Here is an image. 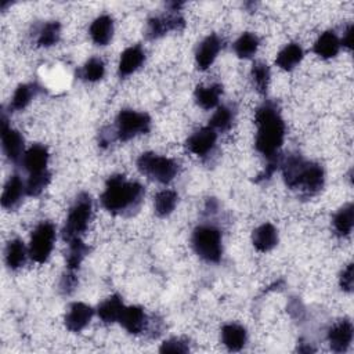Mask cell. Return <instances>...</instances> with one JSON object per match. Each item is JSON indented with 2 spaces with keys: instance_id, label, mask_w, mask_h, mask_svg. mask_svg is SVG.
<instances>
[{
  "instance_id": "obj_1",
  "label": "cell",
  "mask_w": 354,
  "mask_h": 354,
  "mask_svg": "<svg viewBox=\"0 0 354 354\" xmlns=\"http://www.w3.org/2000/svg\"><path fill=\"white\" fill-rule=\"evenodd\" d=\"M256 137L254 148L266 158L267 165L278 166L281 163L279 151L285 140V122L281 116V111L275 101L266 100L254 112Z\"/></svg>"
},
{
  "instance_id": "obj_2",
  "label": "cell",
  "mask_w": 354,
  "mask_h": 354,
  "mask_svg": "<svg viewBox=\"0 0 354 354\" xmlns=\"http://www.w3.org/2000/svg\"><path fill=\"white\" fill-rule=\"evenodd\" d=\"M145 189L137 181L127 180L123 174L111 176L100 196L102 207L115 216H133L144 202Z\"/></svg>"
},
{
  "instance_id": "obj_3",
  "label": "cell",
  "mask_w": 354,
  "mask_h": 354,
  "mask_svg": "<svg viewBox=\"0 0 354 354\" xmlns=\"http://www.w3.org/2000/svg\"><path fill=\"white\" fill-rule=\"evenodd\" d=\"M194 252L206 263H220L223 257V234L213 224H201L191 235Z\"/></svg>"
},
{
  "instance_id": "obj_4",
  "label": "cell",
  "mask_w": 354,
  "mask_h": 354,
  "mask_svg": "<svg viewBox=\"0 0 354 354\" xmlns=\"http://www.w3.org/2000/svg\"><path fill=\"white\" fill-rule=\"evenodd\" d=\"M93 217V201L87 192H80L72 206L69 207L64 228H62V238L64 241L69 242L76 238H82L86 232L90 221Z\"/></svg>"
},
{
  "instance_id": "obj_5",
  "label": "cell",
  "mask_w": 354,
  "mask_h": 354,
  "mask_svg": "<svg viewBox=\"0 0 354 354\" xmlns=\"http://www.w3.org/2000/svg\"><path fill=\"white\" fill-rule=\"evenodd\" d=\"M136 165L141 174L160 184H169L178 173V163L174 159L155 152L141 153L137 158Z\"/></svg>"
},
{
  "instance_id": "obj_6",
  "label": "cell",
  "mask_w": 354,
  "mask_h": 354,
  "mask_svg": "<svg viewBox=\"0 0 354 354\" xmlns=\"http://www.w3.org/2000/svg\"><path fill=\"white\" fill-rule=\"evenodd\" d=\"M151 118L145 112L134 109H122L115 120V126L111 127L115 140L126 142L140 134H147L151 130Z\"/></svg>"
},
{
  "instance_id": "obj_7",
  "label": "cell",
  "mask_w": 354,
  "mask_h": 354,
  "mask_svg": "<svg viewBox=\"0 0 354 354\" xmlns=\"http://www.w3.org/2000/svg\"><path fill=\"white\" fill-rule=\"evenodd\" d=\"M55 242V227L50 221H41L32 231L29 241V257L37 263L43 264L48 260Z\"/></svg>"
},
{
  "instance_id": "obj_8",
  "label": "cell",
  "mask_w": 354,
  "mask_h": 354,
  "mask_svg": "<svg viewBox=\"0 0 354 354\" xmlns=\"http://www.w3.org/2000/svg\"><path fill=\"white\" fill-rule=\"evenodd\" d=\"M325 184V171L319 163L306 160L293 191H299L303 198H311L317 195Z\"/></svg>"
},
{
  "instance_id": "obj_9",
  "label": "cell",
  "mask_w": 354,
  "mask_h": 354,
  "mask_svg": "<svg viewBox=\"0 0 354 354\" xmlns=\"http://www.w3.org/2000/svg\"><path fill=\"white\" fill-rule=\"evenodd\" d=\"M184 28L185 19L180 11H169L167 14L153 15L147 21L145 36L149 40H156L169 32H180Z\"/></svg>"
},
{
  "instance_id": "obj_10",
  "label": "cell",
  "mask_w": 354,
  "mask_h": 354,
  "mask_svg": "<svg viewBox=\"0 0 354 354\" xmlns=\"http://www.w3.org/2000/svg\"><path fill=\"white\" fill-rule=\"evenodd\" d=\"M1 148L3 153L10 162L15 165L21 163V159L25 153L24 137L18 130L10 126L6 115L1 118Z\"/></svg>"
},
{
  "instance_id": "obj_11",
  "label": "cell",
  "mask_w": 354,
  "mask_h": 354,
  "mask_svg": "<svg viewBox=\"0 0 354 354\" xmlns=\"http://www.w3.org/2000/svg\"><path fill=\"white\" fill-rule=\"evenodd\" d=\"M217 142V131L213 130L210 126H205L194 131L185 141L187 149L199 158L209 156Z\"/></svg>"
},
{
  "instance_id": "obj_12",
  "label": "cell",
  "mask_w": 354,
  "mask_h": 354,
  "mask_svg": "<svg viewBox=\"0 0 354 354\" xmlns=\"http://www.w3.org/2000/svg\"><path fill=\"white\" fill-rule=\"evenodd\" d=\"M353 324L348 318L339 319L328 329V343L332 351L344 353L348 350L353 342Z\"/></svg>"
},
{
  "instance_id": "obj_13",
  "label": "cell",
  "mask_w": 354,
  "mask_h": 354,
  "mask_svg": "<svg viewBox=\"0 0 354 354\" xmlns=\"http://www.w3.org/2000/svg\"><path fill=\"white\" fill-rule=\"evenodd\" d=\"M93 315L94 310L91 306L82 301H73L69 304L65 313L64 324L69 332L79 333L90 324Z\"/></svg>"
},
{
  "instance_id": "obj_14",
  "label": "cell",
  "mask_w": 354,
  "mask_h": 354,
  "mask_svg": "<svg viewBox=\"0 0 354 354\" xmlns=\"http://www.w3.org/2000/svg\"><path fill=\"white\" fill-rule=\"evenodd\" d=\"M223 47V40L218 35H207L195 50V64L199 71H206L217 58Z\"/></svg>"
},
{
  "instance_id": "obj_15",
  "label": "cell",
  "mask_w": 354,
  "mask_h": 354,
  "mask_svg": "<svg viewBox=\"0 0 354 354\" xmlns=\"http://www.w3.org/2000/svg\"><path fill=\"white\" fill-rule=\"evenodd\" d=\"M48 158H50V153L46 145L33 144L25 151L19 165L24 167L25 171H28V174L41 173L47 170Z\"/></svg>"
},
{
  "instance_id": "obj_16",
  "label": "cell",
  "mask_w": 354,
  "mask_h": 354,
  "mask_svg": "<svg viewBox=\"0 0 354 354\" xmlns=\"http://www.w3.org/2000/svg\"><path fill=\"white\" fill-rule=\"evenodd\" d=\"M118 322L122 325V328L127 333L141 335L142 332H145V329L148 326V317L142 307L129 306V307L123 308Z\"/></svg>"
},
{
  "instance_id": "obj_17",
  "label": "cell",
  "mask_w": 354,
  "mask_h": 354,
  "mask_svg": "<svg viewBox=\"0 0 354 354\" xmlns=\"http://www.w3.org/2000/svg\"><path fill=\"white\" fill-rule=\"evenodd\" d=\"M26 195L25 181L18 176H10L1 192V206L6 210H15Z\"/></svg>"
},
{
  "instance_id": "obj_18",
  "label": "cell",
  "mask_w": 354,
  "mask_h": 354,
  "mask_svg": "<svg viewBox=\"0 0 354 354\" xmlns=\"http://www.w3.org/2000/svg\"><path fill=\"white\" fill-rule=\"evenodd\" d=\"M145 61V51L140 44H134L127 47L119 58L118 64V75L120 79H124L133 75L136 71L141 68Z\"/></svg>"
},
{
  "instance_id": "obj_19",
  "label": "cell",
  "mask_w": 354,
  "mask_h": 354,
  "mask_svg": "<svg viewBox=\"0 0 354 354\" xmlns=\"http://www.w3.org/2000/svg\"><path fill=\"white\" fill-rule=\"evenodd\" d=\"M278 230L271 223H263L252 232V243L259 252H270L278 245Z\"/></svg>"
},
{
  "instance_id": "obj_20",
  "label": "cell",
  "mask_w": 354,
  "mask_h": 354,
  "mask_svg": "<svg viewBox=\"0 0 354 354\" xmlns=\"http://www.w3.org/2000/svg\"><path fill=\"white\" fill-rule=\"evenodd\" d=\"M90 39L97 46H106L113 36V19L108 14L97 17L88 28Z\"/></svg>"
},
{
  "instance_id": "obj_21",
  "label": "cell",
  "mask_w": 354,
  "mask_h": 354,
  "mask_svg": "<svg viewBox=\"0 0 354 354\" xmlns=\"http://www.w3.org/2000/svg\"><path fill=\"white\" fill-rule=\"evenodd\" d=\"M248 342L246 329L235 322L225 324L221 328V343L228 351H241Z\"/></svg>"
},
{
  "instance_id": "obj_22",
  "label": "cell",
  "mask_w": 354,
  "mask_h": 354,
  "mask_svg": "<svg viewBox=\"0 0 354 354\" xmlns=\"http://www.w3.org/2000/svg\"><path fill=\"white\" fill-rule=\"evenodd\" d=\"M340 39L335 30H325L313 44V51L322 59L335 58L340 51Z\"/></svg>"
},
{
  "instance_id": "obj_23",
  "label": "cell",
  "mask_w": 354,
  "mask_h": 354,
  "mask_svg": "<svg viewBox=\"0 0 354 354\" xmlns=\"http://www.w3.org/2000/svg\"><path fill=\"white\" fill-rule=\"evenodd\" d=\"M221 94H223V86L218 83H213L209 86L199 84L194 91V98L199 108L205 111H210L218 106Z\"/></svg>"
},
{
  "instance_id": "obj_24",
  "label": "cell",
  "mask_w": 354,
  "mask_h": 354,
  "mask_svg": "<svg viewBox=\"0 0 354 354\" xmlns=\"http://www.w3.org/2000/svg\"><path fill=\"white\" fill-rule=\"evenodd\" d=\"M28 256H29V250L26 249L22 239L14 238L7 242L6 250H4V261L10 270L15 271L24 267Z\"/></svg>"
},
{
  "instance_id": "obj_25",
  "label": "cell",
  "mask_w": 354,
  "mask_h": 354,
  "mask_svg": "<svg viewBox=\"0 0 354 354\" xmlns=\"http://www.w3.org/2000/svg\"><path fill=\"white\" fill-rule=\"evenodd\" d=\"M61 24L58 21H47L33 30V40L39 47H51L59 41Z\"/></svg>"
},
{
  "instance_id": "obj_26",
  "label": "cell",
  "mask_w": 354,
  "mask_h": 354,
  "mask_svg": "<svg viewBox=\"0 0 354 354\" xmlns=\"http://www.w3.org/2000/svg\"><path fill=\"white\" fill-rule=\"evenodd\" d=\"M126 306L123 304L122 296L112 295L106 297L104 301H101L97 307V315L104 324H112L118 322L119 317Z\"/></svg>"
},
{
  "instance_id": "obj_27",
  "label": "cell",
  "mask_w": 354,
  "mask_h": 354,
  "mask_svg": "<svg viewBox=\"0 0 354 354\" xmlns=\"http://www.w3.org/2000/svg\"><path fill=\"white\" fill-rule=\"evenodd\" d=\"M304 51L299 43L286 44L275 58V64L282 71H293L303 59Z\"/></svg>"
},
{
  "instance_id": "obj_28",
  "label": "cell",
  "mask_w": 354,
  "mask_h": 354,
  "mask_svg": "<svg viewBox=\"0 0 354 354\" xmlns=\"http://www.w3.org/2000/svg\"><path fill=\"white\" fill-rule=\"evenodd\" d=\"M40 91L41 87L37 83L19 84L11 97L10 111H24Z\"/></svg>"
},
{
  "instance_id": "obj_29",
  "label": "cell",
  "mask_w": 354,
  "mask_h": 354,
  "mask_svg": "<svg viewBox=\"0 0 354 354\" xmlns=\"http://www.w3.org/2000/svg\"><path fill=\"white\" fill-rule=\"evenodd\" d=\"M354 220V206L353 203H346L343 205L333 216L332 224L336 235L346 238L351 234L353 231V221Z\"/></svg>"
},
{
  "instance_id": "obj_30",
  "label": "cell",
  "mask_w": 354,
  "mask_h": 354,
  "mask_svg": "<svg viewBox=\"0 0 354 354\" xmlns=\"http://www.w3.org/2000/svg\"><path fill=\"white\" fill-rule=\"evenodd\" d=\"M260 46V39L256 33L253 32H243L232 44L234 53L238 58L242 59H249L252 58Z\"/></svg>"
},
{
  "instance_id": "obj_31",
  "label": "cell",
  "mask_w": 354,
  "mask_h": 354,
  "mask_svg": "<svg viewBox=\"0 0 354 354\" xmlns=\"http://www.w3.org/2000/svg\"><path fill=\"white\" fill-rule=\"evenodd\" d=\"M235 120V109L231 105H218L209 119V126L217 133L228 131Z\"/></svg>"
},
{
  "instance_id": "obj_32",
  "label": "cell",
  "mask_w": 354,
  "mask_h": 354,
  "mask_svg": "<svg viewBox=\"0 0 354 354\" xmlns=\"http://www.w3.org/2000/svg\"><path fill=\"white\" fill-rule=\"evenodd\" d=\"M178 202V195L173 189H162L153 198V209L158 217L170 216Z\"/></svg>"
},
{
  "instance_id": "obj_33",
  "label": "cell",
  "mask_w": 354,
  "mask_h": 354,
  "mask_svg": "<svg viewBox=\"0 0 354 354\" xmlns=\"http://www.w3.org/2000/svg\"><path fill=\"white\" fill-rule=\"evenodd\" d=\"M88 246L82 241V238H76L68 242V253H66V270L77 271L84 257L88 254Z\"/></svg>"
},
{
  "instance_id": "obj_34",
  "label": "cell",
  "mask_w": 354,
  "mask_h": 354,
  "mask_svg": "<svg viewBox=\"0 0 354 354\" xmlns=\"http://www.w3.org/2000/svg\"><path fill=\"white\" fill-rule=\"evenodd\" d=\"M77 76L83 82H88V83H94V82L101 80L105 76V64H104V61L100 57H91L77 71Z\"/></svg>"
},
{
  "instance_id": "obj_35",
  "label": "cell",
  "mask_w": 354,
  "mask_h": 354,
  "mask_svg": "<svg viewBox=\"0 0 354 354\" xmlns=\"http://www.w3.org/2000/svg\"><path fill=\"white\" fill-rule=\"evenodd\" d=\"M250 77L253 82V86L256 88V91L261 95H266L268 91V86H270V80H271V72H270V66L266 62L257 61L252 65L250 69Z\"/></svg>"
},
{
  "instance_id": "obj_36",
  "label": "cell",
  "mask_w": 354,
  "mask_h": 354,
  "mask_svg": "<svg viewBox=\"0 0 354 354\" xmlns=\"http://www.w3.org/2000/svg\"><path fill=\"white\" fill-rule=\"evenodd\" d=\"M51 181V173L48 170L41 173L29 174L28 180L25 181L26 187V195L28 196H39L50 184Z\"/></svg>"
},
{
  "instance_id": "obj_37",
  "label": "cell",
  "mask_w": 354,
  "mask_h": 354,
  "mask_svg": "<svg viewBox=\"0 0 354 354\" xmlns=\"http://www.w3.org/2000/svg\"><path fill=\"white\" fill-rule=\"evenodd\" d=\"M160 353H178V354H185L189 351V344L188 340L181 339V337H170L165 340L160 347Z\"/></svg>"
},
{
  "instance_id": "obj_38",
  "label": "cell",
  "mask_w": 354,
  "mask_h": 354,
  "mask_svg": "<svg viewBox=\"0 0 354 354\" xmlns=\"http://www.w3.org/2000/svg\"><path fill=\"white\" fill-rule=\"evenodd\" d=\"M77 286V277L75 271H68L61 277L59 281V292L62 295H71Z\"/></svg>"
},
{
  "instance_id": "obj_39",
  "label": "cell",
  "mask_w": 354,
  "mask_h": 354,
  "mask_svg": "<svg viewBox=\"0 0 354 354\" xmlns=\"http://www.w3.org/2000/svg\"><path fill=\"white\" fill-rule=\"evenodd\" d=\"M339 285L343 292L350 293L353 290V263H348L343 268V271L339 277Z\"/></svg>"
},
{
  "instance_id": "obj_40",
  "label": "cell",
  "mask_w": 354,
  "mask_h": 354,
  "mask_svg": "<svg viewBox=\"0 0 354 354\" xmlns=\"http://www.w3.org/2000/svg\"><path fill=\"white\" fill-rule=\"evenodd\" d=\"M351 43H353V25H347V28L343 32V36L340 39V46L346 47L347 50L351 48Z\"/></svg>"
}]
</instances>
